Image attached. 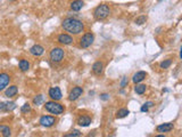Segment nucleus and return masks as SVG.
Returning <instances> with one entry per match:
<instances>
[{
  "mask_svg": "<svg viewBox=\"0 0 182 137\" xmlns=\"http://www.w3.org/2000/svg\"><path fill=\"white\" fill-rule=\"evenodd\" d=\"M84 6V1L83 0H74L71 2V9L73 12H80Z\"/></svg>",
  "mask_w": 182,
  "mask_h": 137,
  "instance_id": "nucleus-17",
  "label": "nucleus"
},
{
  "mask_svg": "<svg viewBox=\"0 0 182 137\" xmlns=\"http://www.w3.org/2000/svg\"><path fill=\"white\" fill-rule=\"evenodd\" d=\"M95 41V34L92 32H87L80 39V47L81 48H89Z\"/></svg>",
  "mask_w": 182,
  "mask_h": 137,
  "instance_id": "nucleus-5",
  "label": "nucleus"
},
{
  "mask_svg": "<svg viewBox=\"0 0 182 137\" xmlns=\"http://www.w3.org/2000/svg\"><path fill=\"white\" fill-rule=\"evenodd\" d=\"M82 94H83V88L82 87H79V86L73 87V89L68 94V101L70 102H74V101H76V99L81 97Z\"/></svg>",
  "mask_w": 182,
  "mask_h": 137,
  "instance_id": "nucleus-7",
  "label": "nucleus"
},
{
  "mask_svg": "<svg viewBox=\"0 0 182 137\" xmlns=\"http://www.w3.org/2000/svg\"><path fill=\"white\" fill-rule=\"evenodd\" d=\"M148 110H149V107H148L146 104H143L142 106H141V112H148Z\"/></svg>",
  "mask_w": 182,
  "mask_h": 137,
  "instance_id": "nucleus-30",
  "label": "nucleus"
},
{
  "mask_svg": "<svg viewBox=\"0 0 182 137\" xmlns=\"http://www.w3.org/2000/svg\"><path fill=\"white\" fill-rule=\"evenodd\" d=\"M18 66L22 72H27L30 70V62L27 59H21L18 62Z\"/></svg>",
  "mask_w": 182,
  "mask_h": 137,
  "instance_id": "nucleus-19",
  "label": "nucleus"
},
{
  "mask_svg": "<svg viewBox=\"0 0 182 137\" xmlns=\"http://www.w3.org/2000/svg\"><path fill=\"white\" fill-rule=\"evenodd\" d=\"M147 90V86L143 85V84H136V87H134V91H136L138 95H143Z\"/></svg>",
  "mask_w": 182,
  "mask_h": 137,
  "instance_id": "nucleus-20",
  "label": "nucleus"
},
{
  "mask_svg": "<svg viewBox=\"0 0 182 137\" xmlns=\"http://www.w3.org/2000/svg\"><path fill=\"white\" fill-rule=\"evenodd\" d=\"M10 1H15V0H10Z\"/></svg>",
  "mask_w": 182,
  "mask_h": 137,
  "instance_id": "nucleus-32",
  "label": "nucleus"
},
{
  "mask_svg": "<svg viewBox=\"0 0 182 137\" xmlns=\"http://www.w3.org/2000/svg\"><path fill=\"white\" fill-rule=\"evenodd\" d=\"M62 27L70 34L76 36L84 31V23L74 17H67L62 22Z\"/></svg>",
  "mask_w": 182,
  "mask_h": 137,
  "instance_id": "nucleus-1",
  "label": "nucleus"
},
{
  "mask_svg": "<svg viewBox=\"0 0 182 137\" xmlns=\"http://www.w3.org/2000/svg\"><path fill=\"white\" fill-rule=\"evenodd\" d=\"M128 84H129V79H128V77H123V78H122V80H121V84H120V86H121L122 88H125V87L128 86Z\"/></svg>",
  "mask_w": 182,
  "mask_h": 137,
  "instance_id": "nucleus-28",
  "label": "nucleus"
},
{
  "mask_svg": "<svg viewBox=\"0 0 182 137\" xmlns=\"http://www.w3.org/2000/svg\"><path fill=\"white\" fill-rule=\"evenodd\" d=\"M146 78H147V72L138 71L136 73H134V74H133V77H132V81H133L134 84H139V82L143 81Z\"/></svg>",
  "mask_w": 182,
  "mask_h": 137,
  "instance_id": "nucleus-14",
  "label": "nucleus"
},
{
  "mask_svg": "<svg viewBox=\"0 0 182 137\" xmlns=\"http://www.w3.org/2000/svg\"><path fill=\"white\" fill-rule=\"evenodd\" d=\"M45 109L46 111H48L51 114H55V116H60L62 113H64V111H65L64 105L58 103V101H52V99L49 101V102H46Z\"/></svg>",
  "mask_w": 182,
  "mask_h": 137,
  "instance_id": "nucleus-2",
  "label": "nucleus"
},
{
  "mask_svg": "<svg viewBox=\"0 0 182 137\" xmlns=\"http://www.w3.org/2000/svg\"><path fill=\"white\" fill-rule=\"evenodd\" d=\"M145 104L147 105L148 107H151V106H154V103H153V102H147V103H145Z\"/></svg>",
  "mask_w": 182,
  "mask_h": 137,
  "instance_id": "nucleus-31",
  "label": "nucleus"
},
{
  "mask_svg": "<svg viewBox=\"0 0 182 137\" xmlns=\"http://www.w3.org/2000/svg\"><path fill=\"white\" fill-rule=\"evenodd\" d=\"M48 95L52 101H60L63 97V94H62V90L59 87H51L48 91Z\"/></svg>",
  "mask_w": 182,
  "mask_h": 137,
  "instance_id": "nucleus-9",
  "label": "nucleus"
},
{
  "mask_svg": "<svg viewBox=\"0 0 182 137\" xmlns=\"http://www.w3.org/2000/svg\"><path fill=\"white\" fill-rule=\"evenodd\" d=\"M171 64H172V59H165V61H163L162 63L159 64V66H161V69L165 70V69H169Z\"/></svg>",
  "mask_w": 182,
  "mask_h": 137,
  "instance_id": "nucleus-25",
  "label": "nucleus"
},
{
  "mask_svg": "<svg viewBox=\"0 0 182 137\" xmlns=\"http://www.w3.org/2000/svg\"><path fill=\"white\" fill-rule=\"evenodd\" d=\"M100 99H103V101H108V99H109V95L106 94V93H104V94L100 95Z\"/></svg>",
  "mask_w": 182,
  "mask_h": 137,
  "instance_id": "nucleus-29",
  "label": "nucleus"
},
{
  "mask_svg": "<svg viewBox=\"0 0 182 137\" xmlns=\"http://www.w3.org/2000/svg\"><path fill=\"white\" fill-rule=\"evenodd\" d=\"M56 122H57L56 118L52 117V116H42L39 120V124H41L42 127H46V128L52 127L54 124H56Z\"/></svg>",
  "mask_w": 182,
  "mask_h": 137,
  "instance_id": "nucleus-6",
  "label": "nucleus"
},
{
  "mask_svg": "<svg viewBox=\"0 0 182 137\" xmlns=\"http://www.w3.org/2000/svg\"><path fill=\"white\" fill-rule=\"evenodd\" d=\"M109 14H111V8L108 5H106V4H103V5H99L95 8V10H93V17H95V20L97 21H103L105 19H107L108 16H109Z\"/></svg>",
  "mask_w": 182,
  "mask_h": 137,
  "instance_id": "nucleus-3",
  "label": "nucleus"
},
{
  "mask_svg": "<svg viewBox=\"0 0 182 137\" xmlns=\"http://www.w3.org/2000/svg\"><path fill=\"white\" fill-rule=\"evenodd\" d=\"M64 57H65V52L60 47H55L49 53V59L52 63H59L64 59Z\"/></svg>",
  "mask_w": 182,
  "mask_h": 137,
  "instance_id": "nucleus-4",
  "label": "nucleus"
},
{
  "mask_svg": "<svg viewBox=\"0 0 182 137\" xmlns=\"http://www.w3.org/2000/svg\"><path fill=\"white\" fill-rule=\"evenodd\" d=\"M57 41H58L60 45L64 46H70L73 44V37L68 33H60L58 37H57Z\"/></svg>",
  "mask_w": 182,
  "mask_h": 137,
  "instance_id": "nucleus-8",
  "label": "nucleus"
},
{
  "mask_svg": "<svg viewBox=\"0 0 182 137\" xmlns=\"http://www.w3.org/2000/svg\"><path fill=\"white\" fill-rule=\"evenodd\" d=\"M129 114H130V111L128 109H120L116 112V118L117 119H123V118L128 117Z\"/></svg>",
  "mask_w": 182,
  "mask_h": 137,
  "instance_id": "nucleus-21",
  "label": "nucleus"
},
{
  "mask_svg": "<svg viewBox=\"0 0 182 137\" xmlns=\"http://www.w3.org/2000/svg\"><path fill=\"white\" fill-rule=\"evenodd\" d=\"M30 111H31V105L29 104V103H25V104L21 107V112L22 113H29Z\"/></svg>",
  "mask_w": 182,
  "mask_h": 137,
  "instance_id": "nucleus-26",
  "label": "nucleus"
},
{
  "mask_svg": "<svg viewBox=\"0 0 182 137\" xmlns=\"http://www.w3.org/2000/svg\"><path fill=\"white\" fill-rule=\"evenodd\" d=\"M82 135V133L80 130H73L71 134H66L65 137H80Z\"/></svg>",
  "mask_w": 182,
  "mask_h": 137,
  "instance_id": "nucleus-27",
  "label": "nucleus"
},
{
  "mask_svg": "<svg viewBox=\"0 0 182 137\" xmlns=\"http://www.w3.org/2000/svg\"><path fill=\"white\" fill-rule=\"evenodd\" d=\"M16 109V104L14 102H7V103H0V110L1 111H13Z\"/></svg>",
  "mask_w": 182,
  "mask_h": 137,
  "instance_id": "nucleus-18",
  "label": "nucleus"
},
{
  "mask_svg": "<svg viewBox=\"0 0 182 137\" xmlns=\"http://www.w3.org/2000/svg\"><path fill=\"white\" fill-rule=\"evenodd\" d=\"M173 128H174V124L172 122H167V124H158L156 130L157 133H170L171 130H173Z\"/></svg>",
  "mask_w": 182,
  "mask_h": 137,
  "instance_id": "nucleus-12",
  "label": "nucleus"
},
{
  "mask_svg": "<svg viewBox=\"0 0 182 137\" xmlns=\"http://www.w3.org/2000/svg\"><path fill=\"white\" fill-rule=\"evenodd\" d=\"M43 101H45V97H43V95L39 94V95H37L35 97L33 98V104L37 105V106H39V105H41L42 103H43Z\"/></svg>",
  "mask_w": 182,
  "mask_h": 137,
  "instance_id": "nucleus-23",
  "label": "nucleus"
},
{
  "mask_svg": "<svg viewBox=\"0 0 182 137\" xmlns=\"http://www.w3.org/2000/svg\"><path fill=\"white\" fill-rule=\"evenodd\" d=\"M10 79L12 78H10V76L8 73H5V72L0 73V91L6 89V87L10 82Z\"/></svg>",
  "mask_w": 182,
  "mask_h": 137,
  "instance_id": "nucleus-10",
  "label": "nucleus"
},
{
  "mask_svg": "<svg viewBox=\"0 0 182 137\" xmlns=\"http://www.w3.org/2000/svg\"><path fill=\"white\" fill-rule=\"evenodd\" d=\"M91 118L88 117V116H80L78 118V120H76V124L79 126H81V127H88L89 124H91Z\"/></svg>",
  "mask_w": 182,
  "mask_h": 137,
  "instance_id": "nucleus-15",
  "label": "nucleus"
},
{
  "mask_svg": "<svg viewBox=\"0 0 182 137\" xmlns=\"http://www.w3.org/2000/svg\"><path fill=\"white\" fill-rule=\"evenodd\" d=\"M146 22H147V16H145V15H141V16L136 17V21H134V23H136V25H142Z\"/></svg>",
  "mask_w": 182,
  "mask_h": 137,
  "instance_id": "nucleus-24",
  "label": "nucleus"
},
{
  "mask_svg": "<svg viewBox=\"0 0 182 137\" xmlns=\"http://www.w3.org/2000/svg\"><path fill=\"white\" fill-rule=\"evenodd\" d=\"M0 133H1V135L4 137H8L12 135V133H10V128L9 127H7V126H0Z\"/></svg>",
  "mask_w": 182,
  "mask_h": 137,
  "instance_id": "nucleus-22",
  "label": "nucleus"
},
{
  "mask_svg": "<svg viewBox=\"0 0 182 137\" xmlns=\"http://www.w3.org/2000/svg\"><path fill=\"white\" fill-rule=\"evenodd\" d=\"M43 53H45V48L41 45H34L30 48V54L35 56V57H39L41 55H43Z\"/></svg>",
  "mask_w": 182,
  "mask_h": 137,
  "instance_id": "nucleus-11",
  "label": "nucleus"
},
{
  "mask_svg": "<svg viewBox=\"0 0 182 137\" xmlns=\"http://www.w3.org/2000/svg\"><path fill=\"white\" fill-rule=\"evenodd\" d=\"M17 93H18V88H17V86H15V85L9 86L6 90H5V96L8 98H12V97H14V96H16Z\"/></svg>",
  "mask_w": 182,
  "mask_h": 137,
  "instance_id": "nucleus-16",
  "label": "nucleus"
},
{
  "mask_svg": "<svg viewBox=\"0 0 182 137\" xmlns=\"http://www.w3.org/2000/svg\"><path fill=\"white\" fill-rule=\"evenodd\" d=\"M103 72H104V63L101 61H97L92 65V73L96 76H101Z\"/></svg>",
  "mask_w": 182,
  "mask_h": 137,
  "instance_id": "nucleus-13",
  "label": "nucleus"
}]
</instances>
